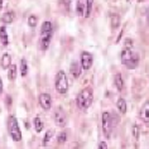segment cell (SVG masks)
Wrapping results in <instances>:
<instances>
[{"mask_svg":"<svg viewBox=\"0 0 149 149\" xmlns=\"http://www.w3.org/2000/svg\"><path fill=\"white\" fill-rule=\"evenodd\" d=\"M121 63L126 66L129 70H134L139 63V56L133 51V48H124L121 51Z\"/></svg>","mask_w":149,"mask_h":149,"instance_id":"obj_1","label":"cell"},{"mask_svg":"<svg viewBox=\"0 0 149 149\" xmlns=\"http://www.w3.org/2000/svg\"><path fill=\"white\" fill-rule=\"evenodd\" d=\"M92 100H94V92H92L90 87H87V88H84V90L77 95L76 102H77V106H79L81 110H86L92 104Z\"/></svg>","mask_w":149,"mask_h":149,"instance_id":"obj_2","label":"cell"},{"mask_svg":"<svg viewBox=\"0 0 149 149\" xmlns=\"http://www.w3.org/2000/svg\"><path fill=\"white\" fill-rule=\"evenodd\" d=\"M6 128H8V134L14 141H20L22 140V132L18 125V120L15 116L10 115L6 121Z\"/></svg>","mask_w":149,"mask_h":149,"instance_id":"obj_3","label":"cell"},{"mask_svg":"<svg viewBox=\"0 0 149 149\" xmlns=\"http://www.w3.org/2000/svg\"><path fill=\"white\" fill-rule=\"evenodd\" d=\"M54 86L58 94H66L68 91V80L66 77L65 71H58L56 74V80H54Z\"/></svg>","mask_w":149,"mask_h":149,"instance_id":"obj_4","label":"cell"},{"mask_svg":"<svg viewBox=\"0 0 149 149\" xmlns=\"http://www.w3.org/2000/svg\"><path fill=\"white\" fill-rule=\"evenodd\" d=\"M101 121H102V132H104V134H105L106 138H110L111 132H113V129H114V119H113L111 113H109V111L102 113Z\"/></svg>","mask_w":149,"mask_h":149,"instance_id":"obj_5","label":"cell"},{"mask_svg":"<svg viewBox=\"0 0 149 149\" xmlns=\"http://www.w3.org/2000/svg\"><path fill=\"white\" fill-rule=\"evenodd\" d=\"M53 116H54L56 124H57L58 126H61V128H63V126L67 124V115H66V111L63 110L61 106L56 107Z\"/></svg>","mask_w":149,"mask_h":149,"instance_id":"obj_6","label":"cell"},{"mask_svg":"<svg viewBox=\"0 0 149 149\" xmlns=\"http://www.w3.org/2000/svg\"><path fill=\"white\" fill-rule=\"evenodd\" d=\"M94 63V56L90 52H81V70H90Z\"/></svg>","mask_w":149,"mask_h":149,"instance_id":"obj_7","label":"cell"},{"mask_svg":"<svg viewBox=\"0 0 149 149\" xmlns=\"http://www.w3.org/2000/svg\"><path fill=\"white\" fill-rule=\"evenodd\" d=\"M52 36H53V32H42L40 33V40H39V48L40 51H47L48 47H49Z\"/></svg>","mask_w":149,"mask_h":149,"instance_id":"obj_8","label":"cell"},{"mask_svg":"<svg viewBox=\"0 0 149 149\" xmlns=\"http://www.w3.org/2000/svg\"><path fill=\"white\" fill-rule=\"evenodd\" d=\"M38 100H39V105H40V107H42L43 110L48 111L52 107V97H51L49 94H47V92L40 94Z\"/></svg>","mask_w":149,"mask_h":149,"instance_id":"obj_9","label":"cell"},{"mask_svg":"<svg viewBox=\"0 0 149 149\" xmlns=\"http://www.w3.org/2000/svg\"><path fill=\"white\" fill-rule=\"evenodd\" d=\"M139 118L145 123V124H148V123H149V101H148V100L144 102V105L141 106Z\"/></svg>","mask_w":149,"mask_h":149,"instance_id":"obj_10","label":"cell"},{"mask_svg":"<svg viewBox=\"0 0 149 149\" xmlns=\"http://www.w3.org/2000/svg\"><path fill=\"white\" fill-rule=\"evenodd\" d=\"M81 71H82V70H81V66H80V63H79V62L73 61L72 63H71V66H70V72H71V74H72L74 79L80 77Z\"/></svg>","mask_w":149,"mask_h":149,"instance_id":"obj_11","label":"cell"},{"mask_svg":"<svg viewBox=\"0 0 149 149\" xmlns=\"http://www.w3.org/2000/svg\"><path fill=\"white\" fill-rule=\"evenodd\" d=\"M0 66H1L3 70H8L10 66H12V57H10L9 53L3 54L1 59H0Z\"/></svg>","mask_w":149,"mask_h":149,"instance_id":"obj_12","label":"cell"},{"mask_svg":"<svg viewBox=\"0 0 149 149\" xmlns=\"http://www.w3.org/2000/svg\"><path fill=\"white\" fill-rule=\"evenodd\" d=\"M114 82H115V86H116V88L119 91H121L123 88H124V80H123L120 73H116L114 76Z\"/></svg>","mask_w":149,"mask_h":149,"instance_id":"obj_13","label":"cell"},{"mask_svg":"<svg viewBox=\"0 0 149 149\" xmlns=\"http://www.w3.org/2000/svg\"><path fill=\"white\" fill-rule=\"evenodd\" d=\"M13 20H14V13L13 12H6V13L3 14V17H1L3 23L10 24V23H13Z\"/></svg>","mask_w":149,"mask_h":149,"instance_id":"obj_14","label":"cell"},{"mask_svg":"<svg viewBox=\"0 0 149 149\" xmlns=\"http://www.w3.org/2000/svg\"><path fill=\"white\" fill-rule=\"evenodd\" d=\"M0 40L4 46L9 44V39H8V34H6V28L5 27H0Z\"/></svg>","mask_w":149,"mask_h":149,"instance_id":"obj_15","label":"cell"},{"mask_svg":"<svg viewBox=\"0 0 149 149\" xmlns=\"http://www.w3.org/2000/svg\"><path fill=\"white\" fill-rule=\"evenodd\" d=\"M85 9H86V1H77V6H76V12L80 17L85 15Z\"/></svg>","mask_w":149,"mask_h":149,"instance_id":"obj_16","label":"cell"},{"mask_svg":"<svg viewBox=\"0 0 149 149\" xmlns=\"http://www.w3.org/2000/svg\"><path fill=\"white\" fill-rule=\"evenodd\" d=\"M116 106H118V110L120 111L121 114H125L126 113V101L123 97H120L118 100V102H116Z\"/></svg>","mask_w":149,"mask_h":149,"instance_id":"obj_17","label":"cell"},{"mask_svg":"<svg viewBox=\"0 0 149 149\" xmlns=\"http://www.w3.org/2000/svg\"><path fill=\"white\" fill-rule=\"evenodd\" d=\"M17 77V66L15 65H12L8 68V79L10 81H14Z\"/></svg>","mask_w":149,"mask_h":149,"instance_id":"obj_18","label":"cell"},{"mask_svg":"<svg viewBox=\"0 0 149 149\" xmlns=\"http://www.w3.org/2000/svg\"><path fill=\"white\" fill-rule=\"evenodd\" d=\"M20 73L23 77H25L28 74V63H27V59H24V58L20 61Z\"/></svg>","mask_w":149,"mask_h":149,"instance_id":"obj_19","label":"cell"},{"mask_svg":"<svg viewBox=\"0 0 149 149\" xmlns=\"http://www.w3.org/2000/svg\"><path fill=\"white\" fill-rule=\"evenodd\" d=\"M34 128H36L37 133H40L43 130V121L39 116H36V119H34Z\"/></svg>","mask_w":149,"mask_h":149,"instance_id":"obj_20","label":"cell"},{"mask_svg":"<svg viewBox=\"0 0 149 149\" xmlns=\"http://www.w3.org/2000/svg\"><path fill=\"white\" fill-rule=\"evenodd\" d=\"M53 135H54L53 130H48V132L46 133V135H44V138H43V145L44 147H47V145L49 144V141H51L52 138H53Z\"/></svg>","mask_w":149,"mask_h":149,"instance_id":"obj_21","label":"cell"},{"mask_svg":"<svg viewBox=\"0 0 149 149\" xmlns=\"http://www.w3.org/2000/svg\"><path fill=\"white\" fill-rule=\"evenodd\" d=\"M42 32H53V25H52L51 22H44L42 24V28H40V33Z\"/></svg>","mask_w":149,"mask_h":149,"instance_id":"obj_22","label":"cell"},{"mask_svg":"<svg viewBox=\"0 0 149 149\" xmlns=\"http://www.w3.org/2000/svg\"><path fill=\"white\" fill-rule=\"evenodd\" d=\"M92 4H94V3L91 1V0H87L86 1V9H85V18H88L91 15V12H92Z\"/></svg>","mask_w":149,"mask_h":149,"instance_id":"obj_23","label":"cell"},{"mask_svg":"<svg viewBox=\"0 0 149 149\" xmlns=\"http://www.w3.org/2000/svg\"><path fill=\"white\" fill-rule=\"evenodd\" d=\"M119 24H120V18H119L118 14H115L111 18V25H113V29H116L119 27Z\"/></svg>","mask_w":149,"mask_h":149,"instance_id":"obj_24","label":"cell"},{"mask_svg":"<svg viewBox=\"0 0 149 149\" xmlns=\"http://www.w3.org/2000/svg\"><path fill=\"white\" fill-rule=\"evenodd\" d=\"M37 23H38V18H37L36 15H31L28 18V25L31 28H34L37 25Z\"/></svg>","mask_w":149,"mask_h":149,"instance_id":"obj_25","label":"cell"},{"mask_svg":"<svg viewBox=\"0 0 149 149\" xmlns=\"http://www.w3.org/2000/svg\"><path fill=\"white\" fill-rule=\"evenodd\" d=\"M67 140V133L66 132H61L58 134V138H57V141L59 144H62V143H65V141Z\"/></svg>","mask_w":149,"mask_h":149,"instance_id":"obj_26","label":"cell"},{"mask_svg":"<svg viewBox=\"0 0 149 149\" xmlns=\"http://www.w3.org/2000/svg\"><path fill=\"white\" fill-rule=\"evenodd\" d=\"M97 149H109V148H107V143H106V141H104V140L100 141Z\"/></svg>","mask_w":149,"mask_h":149,"instance_id":"obj_27","label":"cell"},{"mask_svg":"<svg viewBox=\"0 0 149 149\" xmlns=\"http://www.w3.org/2000/svg\"><path fill=\"white\" fill-rule=\"evenodd\" d=\"M138 133H139V126H138V125H134L133 134H134V138H135V139H138Z\"/></svg>","mask_w":149,"mask_h":149,"instance_id":"obj_28","label":"cell"},{"mask_svg":"<svg viewBox=\"0 0 149 149\" xmlns=\"http://www.w3.org/2000/svg\"><path fill=\"white\" fill-rule=\"evenodd\" d=\"M3 92V81H1V79H0V94Z\"/></svg>","mask_w":149,"mask_h":149,"instance_id":"obj_29","label":"cell"},{"mask_svg":"<svg viewBox=\"0 0 149 149\" xmlns=\"http://www.w3.org/2000/svg\"><path fill=\"white\" fill-rule=\"evenodd\" d=\"M1 5H3V1H0V8H1Z\"/></svg>","mask_w":149,"mask_h":149,"instance_id":"obj_30","label":"cell"}]
</instances>
